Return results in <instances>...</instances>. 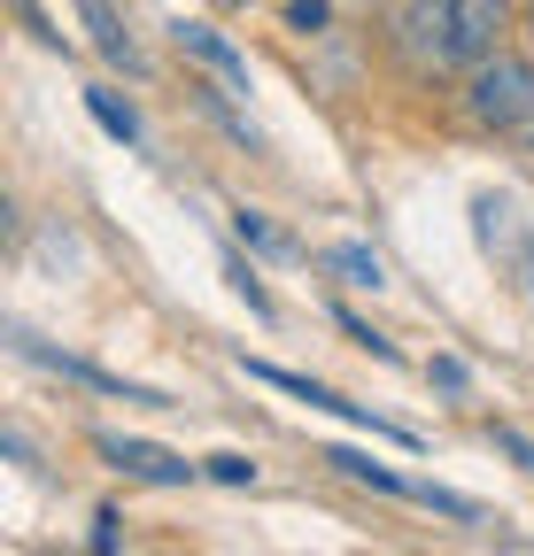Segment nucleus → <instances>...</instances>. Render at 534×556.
<instances>
[{
	"instance_id": "obj_16",
	"label": "nucleus",
	"mask_w": 534,
	"mask_h": 556,
	"mask_svg": "<svg viewBox=\"0 0 534 556\" xmlns=\"http://www.w3.org/2000/svg\"><path fill=\"white\" fill-rule=\"evenodd\" d=\"M426 371H434V387H442V394H464V387H473V371H464L457 356H434Z\"/></svg>"
},
{
	"instance_id": "obj_7",
	"label": "nucleus",
	"mask_w": 534,
	"mask_h": 556,
	"mask_svg": "<svg viewBox=\"0 0 534 556\" xmlns=\"http://www.w3.org/2000/svg\"><path fill=\"white\" fill-rule=\"evenodd\" d=\"M94 448L116 464V471H132V479H156V486H186L194 479V464L186 456H171V448H156V441H124V433H94Z\"/></svg>"
},
{
	"instance_id": "obj_15",
	"label": "nucleus",
	"mask_w": 534,
	"mask_h": 556,
	"mask_svg": "<svg viewBox=\"0 0 534 556\" xmlns=\"http://www.w3.org/2000/svg\"><path fill=\"white\" fill-rule=\"evenodd\" d=\"M325 24H333L325 0H287V31H325Z\"/></svg>"
},
{
	"instance_id": "obj_12",
	"label": "nucleus",
	"mask_w": 534,
	"mask_h": 556,
	"mask_svg": "<svg viewBox=\"0 0 534 556\" xmlns=\"http://www.w3.org/2000/svg\"><path fill=\"white\" fill-rule=\"evenodd\" d=\"M233 232H240V248H256V255H295V240L263 217V208H233Z\"/></svg>"
},
{
	"instance_id": "obj_17",
	"label": "nucleus",
	"mask_w": 534,
	"mask_h": 556,
	"mask_svg": "<svg viewBox=\"0 0 534 556\" xmlns=\"http://www.w3.org/2000/svg\"><path fill=\"white\" fill-rule=\"evenodd\" d=\"M210 479H225V486H256V464H248V456H210Z\"/></svg>"
},
{
	"instance_id": "obj_14",
	"label": "nucleus",
	"mask_w": 534,
	"mask_h": 556,
	"mask_svg": "<svg viewBox=\"0 0 534 556\" xmlns=\"http://www.w3.org/2000/svg\"><path fill=\"white\" fill-rule=\"evenodd\" d=\"M333 317H341V332H349L357 348H372V356H380V364H395V340H387V332H372V325H364L357 309H333Z\"/></svg>"
},
{
	"instance_id": "obj_9",
	"label": "nucleus",
	"mask_w": 534,
	"mask_h": 556,
	"mask_svg": "<svg viewBox=\"0 0 534 556\" xmlns=\"http://www.w3.org/2000/svg\"><path fill=\"white\" fill-rule=\"evenodd\" d=\"M325 270L341 278V287H357V294H380V287H387V263H380V248H364V240H333V248H325Z\"/></svg>"
},
{
	"instance_id": "obj_1",
	"label": "nucleus",
	"mask_w": 534,
	"mask_h": 556,
	"mask_svg": "<svg viewBox=\"0 0 534 556\" xmlns=\"http://www.w3.org/2000/svg\"><path fill=\"white\" fill-rule=\"evenodd\" d=\"M511 31H519V0H403L387 24V47L403 62V78L442 86L488 62L496 47H511Z\"/></svg>"
},
{
	"instance_id": "obj_13",
	"label": "nucleus",
	"mask_w": 534,
	"mask_h": 556,
	"mask_svg": "<svg viewBox=\"0 0 534 556\" xmlns=\"http://www.w3.org/2000/svg\"><path fill=\"white\" fill-rule=\"evenodd\" d=\"M225 278H233V294H240V302H248L256 317H272V294H263V278H256V270H248L240 255H225Z\"/></svg>"
},
{
	"instance_id": "obj_20",
	"label": "nucleus",
	"mask_w": 534,
	"mask_h": 556,
	"mask_svg": "<svg viewBox=\"0 0 534 556\" xmlns=\"http://www.w3.org/2000/svg\"><path fill=\"white\" fill-rule=\"evenodd\" d=\"M233 9H248V0H233Z\"/></svg>"
},
{
	"instance_id": "obj_10",
	"label": "nucleus",
	"mask_w": 534,
	"mask_h": 556,
	"mask_svg": "<svg viewBox=\"0 0 534 556\" xmlns=\"http://www.w3.org/2000/svg\"><path fill=\"white\" fill-rule=\"evenodd\" d=\"M86 109H94V124H101L109 139H124V148H140V116H132V101H116L109 86H94V93H86Z\"/></svg>"
},
{
	"instance_id": "obj_3",
	"label": "nucleus",
	"mask_w": 534,
	"mask_h": 556,
	"mask_svg": "<svg viewBox=\"0 0 534 556\" xmlns=\"http://www.w3.org/2000/svg\"><path fill=\"white\" fill-rule=\"evenodd\" d=\"M325 464L341 471V479H364V486H380V495H395V503H419V510H442V518H464V526L481 518V503L449 495V486H434V479H403L395 464H372V456H357V448H325Z\"/></svg>"
},
{
	"instance_id": "obj_19",
	"label": "nucleus",
	"mask_w": 534,
	"mask_h": 556,
	"mask_svg": "<svg viewBox=\"0 0 534 556\" xmlns=\"http://www.w3.org/2000/svg\"><path fill=\"white\" fill-rule=\"evenodd\" d=\"M519 31H526V47H534V0H519Z\"/></svg>"
},
{
	"instance_id": "obj_8",
	"label": "nucleus",
	"mask_w": 534,
	"mask_h": 556,
	"mask_svg": "<svg viewBox=\"0 0 534 556\" xmlns=\"http://www.w3.org/2000/svg\"><path fill=\"white\" fill-rule=\"evenodd\" d=\"M78 16H86V31H94L101 62H116V70H140V39L124 31V16L109 9V0H78Z\"/></svg>"
},
{
	"instance_id": "obj_4",
	"label": "nucleus",
	"mask_w": 534,
	"mask_h": 556,
	"mask_svg": "<svg viewBox=\"0 0 534 556\" xmlns=\"http://www.w3.org/2000/svg\"><path fill=\"white\" fill-rule=\"evenodd\" d=\"M9 340H16V356H24V364H39V371H62V379L94 387V394H124V402H163L156 387H132V379H116V371H101V364H86V356H62V348H47V340H39V332H24V325H9Z\"/></svg>"
},
{
	"instance_id": "obj_6",
	"label": "nucleus",
	"mask_w": 534,
	"mask_h": 556,
	"mask_svg": "<svg viewBox=\"0 0 534 556\" xmlns=\"http://www.w3.org/2000/svg\"><path fill=\"white\" fill-rule=\"evenodd\" d=\"M171 39H178V54H194V62H202L210 70V78H225L233 93H248V54L218 31V24H202V16H178L171 24Z\"/></svg>"
},
{
	"instance_id": "obj_11",
	"label": "nucleus",
	"mask_w": 534,
	"mask_h": 556,
	"mask_svg": "<svg viewBox=\"0 0 534 556\" xmlns=\"http://www.w3.org/2000/svg\"><path fill=\"white\" fill-rule=\"evenodd\" d=\"M186 93H194V101H202V109H210V116H218V124H225V131L240 139V148H263V131H256V124H248V116H240V109L225 101V93H233L225 78H218V86H186Z\"/></svg>"
},
{
	"instance_id": "obj_18",
	"label": "nucleus",
	"mask_w": 534,
	"mask_h": 556,
	"mask_svg": "<svg viewBox=\"0 0 534 556\" xmlns=\"http://www.w3.org/2000/svg\"><path fill=\"white\" fill-rule=\"evenodd\" d=\"M116 526H124V518H116V510H101V518H94V548H101V556H109V548H116Z\"/></svg>"
},
{
	"instance_id": "obj_5",
	"label": "nucleus",
	"mask_w": 534,
	"mask_h": 556,
	"mask_svg": "<svg viewBox=\"0 0 534 556\" xmlns=\"http://www.w3.org/2000/svg\"><path fill=\"white\" fill-rule=\"evenodd\" d=\"M473 225H481V248H488V255H504V263H511V278L534 294V240H526V225H519V208H511L504 193H481V201H473Z\"/></svg>"
},
{
	"instance_id": "obj_2",
	"label": "nucleus",
	"mask_w": 534,
	"mask_h": 556,
	"mask_svg": "<svg viewBox=\"0 0 534 556\" xmlns=\"http://www.w3.org/2000/svg\"><path fill=\"white\" fill-rule=\"evenodd\" d=\"M457 116L481 139H519L534 124V47H496L488 62H473L457 78Z\"/></svg>"
}]
</instances>
